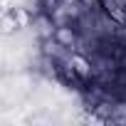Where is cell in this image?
<instances>
[{
    "label": "cell",
    "instance_id": "cell-2",
    "mask_svg": "<svg viewBox=\"0 0 126 126\" xmlns=\"http://www.w3.org/2000/svg\"><path fill=\"white\" fill-rule=\"evenodd\" d=\"M20 27H22V25H20L15 10H10V13H0V32H3V35H13V32H17Z\"/></svg>",
    "mask_w": 126,
    "mask_h": 126
},
{
    "label": "cell",
    "instance_id": "cell-3",
    "mask_svg": "<svg viewBox=\"0 0 126 126\" xmlns=\"http://www.w3.org/2000/svg\"><path fill=\"white\" fill-rule=\"evenodd\" d=\"M13 10V0H0V13H10Z\"/></svg>",
    "mask_w": 126,
    "mask_h": 126
},
{
    "label": "cell",
    "instance_id": "cell-1",
    "mask_svg": "<svg viewBox=\"0 0 126 126\" xmlns=\"http://www.w3.org/2000/svg\"><path fill=\"white\" fill-rule=\"evenodd\" d=\"M104 13L121 27H126V0H99Z\"/></svg>",
    "mask_w": 126,
    "mask_h": 126
}]
</instances>
